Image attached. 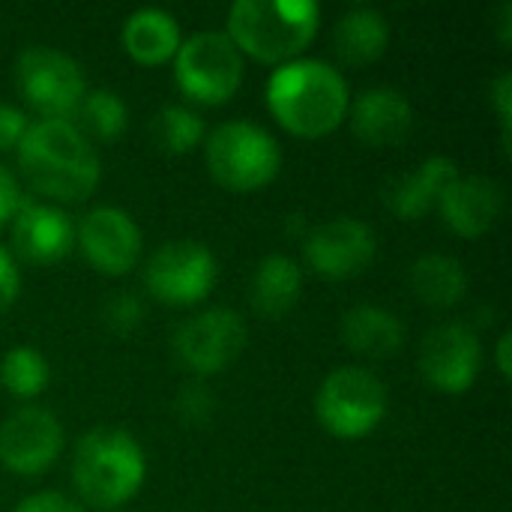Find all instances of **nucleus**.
Listing matches in <instances>:
<instances>
[{
  "mask_svg": "<svg viewBox=\"0 0 512 512\" xmlns=\"http://www.w3.org/2000/svg\"><path fill=\"white\" fill-rule=\"evenodd\" d=\"M105 321L117 333H132L141 321V303L132 294H120L105 306Z\"/></svg>",
  "mask_w": 512,
  "mask_h": 512,
  "instance_id": "nucleus-27",
  "label": "nucleus"
},
{
  "mask_svg": "<svg viewBox=\"0 0 512 512\" xmlns=\"http://www.w3.org/2000/svg\"><path fill=\"white\" fill-rule=\"evenodd\" d=\"M333 42H336V54L345 63L366 66V63H375L387 51L390 24L372 6H354L339 18V24L333 30Z\"/></svg>",
  "mask_w": 512,
  "mask_h": 512,
  "instance_id": "nucleus-22",
  "label": "nucleus"
},
{
  "mask_svg": "<svg viewBox=\"0 0 512 512\" xmlns=\"http://www.w3.org/2000/svg\"><path fill=\"white\" fill-rule=\"evenodd\" d=\"M213 180L231 192H255L276 180L282 168L279 141L258 123H219L204 147Z\"/></svg>",
  "mask_w": 512,
  "mask_h": 512,
  "instance_id": "nucleus-5",
  "label": "nucleus"
},
{
  "mask_svg": "<svg viewBox=\"0 0 512 512\" xmlns=\"http://www.w3.org/2000/svg\"><path fill=\"white\" fill-rule=\"evenodd\" d=\"M219 267L207 246L195 240H171L144 264L147 291L171 306H195L216 285Z\"/></svg>",
  "mask_w": 512,
  "mask_h": 512,
  "instance_id": "nucleus-9",
  "label": "nucleus"
},
{
  "mask_svg": "<svg viewBox=\"0 0 512 512\" xmlns=\"http://www.w3.org/2000/svg\"><path fill=\"white\" fill-rule=\"evenodd\" d=\"M18 204H21L18 180L9 174V168H3V165H0V225H6L9 219H15Z\"/></svg>",
  "mask_w": 512,
  "mask_h": 512,
  "instance_id": "nucleus-31",
  "label": "nucleus"
},
{
  "mask_svg": "<svg viewBox=\"0 0 512 512\" xmlns=\"http://www.w3.org/2000/svg\"><path fill=\"white\" fill-rule=\"evenodd\" d=\"M147 477L141 444L117 426L90 429L72 456V483L84 504L117 510L138 495Z\"/></svg>",
  "mask_w": 512,
  "mask_h": 512,
  "instance_id": "nucleus-3",
  "label": "nucleus"
},
{
  "mask_svg": "<svg viewBox=\"0 0 512 512\" xmlns=\"http://www.w3.org/2000/svg\"><path fill=\"white\" fill-rule=\"evenodd\" d=\"M351 111V129L366 147H396L414 129V108L408 96L396 87L363 90Z\"/></svg>",
  "mask_w": 512,
  "mask_h": 512,
  "instance_id": "nucleus-16",
  "label": "nucleus"
},
{
  "mask_svg": "<svg viewBox=\"0 0 512 512\" xmlns=\"http://www.w3.org/2000/svg\"><path fill=\"white\" fill-rule=\"evenodd\" d=\"M180 24L165 9H138L123 24V48L132 60L144 66H159L171 60L180 48Z\"/></svg>",
  "mask_w": 512,
  "mask_h": 512,
  "instance_id": "nucleus-21",
  "label": "nucleus"
},
{
  "mask_svg": "<svg viewBox=\"0 0 512 512\" xmlns=\"http://www.w3.org/2000/svg\"><path fill=\"white\" fill-rule=\"evenodd\" d=\"M300 291H303L300 264L282 252H273V255H264L252 273L249 303L264 318H282L297 306Z\"/></svg>",
  "mask_w": 512,
  "mask_h": 512,
  "instance_id": "nucleus-20",
  "label": "nucleus"
},
{
  "mask_svg": "<svg viewBox=\"0 0 512 512\" xmlns=\"http://www.w3.org/2000/svg\"><path fill=\"white\" fill-rule=\"evenodd\" d=\"M15 512H84L72 498L60 495V492H36L30 498H24Z\"/></svg>",
  "mask_w": 512,
  "mask_h": 512,
  "instance_id": "nucleus-29",
  "label": "nucleus"
},
{
  "mask_svg": "<svg viewBox=\"0 0 512 512\" xmlns=\"http://www.w3.org/2000/svg\"><path fill=\"white\" fill-rule=\"evenodd\" d=\"M48 378H51L48 360L36 348H27V345L12 348L0 360V384L18 399L39 396L48 387Z\"/></svg>",
  "mask_w": 512,
  "mask_h": 512,
  "instance_id": "nucleus-24",
  "label": "nucleus"
},
{
  "mask_svg": "<svg viewBox=\"0 0 512 512\" xmlns=\"http://www.w3.org/2000/svg\"><path fill=\"white\" fill-rule=\"evenodd\" d=\"M15 78L21 96L42 114V120H69L87 93L81 66L69 54L48 45L24 48L15 63Z\"/></svg>",
  "mask_w": 512,
  "mask_h": 512,
  "instance_id": "nucleus-8",
  "label": "nucleus"
},
{
  "mask_svg": "<svg viewBox=\"0 0 512 512\" xmlns=\"http://www.w3.org/2000/svg\"><path fill=\"white\" fill-rule=\"evenodd\" d=\"M174 81L192 102L222 105L243 81V54L222 30L192 33L174 54Z\"/></svg>",
  "mask_w": 512,
  "mask_h": 512,
  "instance_id": "nucleus-7",
  "label": "nucleus"
},
{
  "mask_svg": "<svg viewBox=\"0 0 512 512\" xmlns=\"http://www.w3.org/2000/svg\"><path fill=\"white\" fill-rule=\"evenodd\" d=\"M30 129V120L15 105H0V150H15Z\"/></svg>",
  "mask_w": 512,
  "mask_h": 512,
  "instance_id": "nucleus-28",
  "label": "nucleus"
},
{
  "mask_svg": "<svg viewBox=\"0 0 512 512\" xmlns=\"http://www.w3.org/2000/svg\"><path fill=\"white\" fill-rule=\"evenodd\" d=\"M75 240L87 264L105 276H123L141 258V231L135 219L120 207H93L81 219Z\"/></svg>",
  "mask_w": 512,
  "mask_h": 512,
  "instance_id": "nucleus-14",
  "label": "nucleus"
},
{
  "mask_svg": "<svg viewBox=\"0 0 512 512\" xmlns=\"http://www.w3.org/2000/svg\"><path fill=\"white\" fill-rule=\"evenodd\" d=\"M342 342L369 360H387L405 345V327L402 321L375 303H360L345 312L342 318Z\"/></svg>",
  "mask_w": 512,
  "mask_h": 512,
  "instance_id": "nucleus-19",
  "label": "nucleus"
},
{
  "mask_svg": "<svg viewBox=\"0 0 512 512\" xmlns=\"http://www.w3.org/2000/svg\"><path fill=\"white\" fill-rule=\"evenodd\" d=\"M321 9L312 0H237L228 12V39L261 63H291L315 39Z\"/></svg>",
  "mask_w": 512,
  "mask_h": 512,
  "instance_id": "nucleus-4",
  "label": "nucleus"
},
{
  "mask_svg": "<svg viewBox=\"0 0 512 512\" xmlns=\"http://www.w3.org/2000/svg\"><path fill=\"white\" fill-rule=\"evenodd\" d=\"M12 243L24 261L48 267L69 255L75 243V228L63 210L21 198L18 213L12 219Z\"/></svg>",
  "mask_w": 512,
  "mask_h": 512,
  "instance_id": "nucleus-15",
  "label": "nucleus"
},
{
  "mask_svg": "<svg viewBox=\"0 0 512 512\" xmlns=\"http://www.w3.org/2000/svg\"><path fill=\"white\" fill-rule=\"evenodd\" d=\"M243 348L246 324L234 309L198 312L174 333V354L195 375H216L228 369Z\"/></svg>",
  "mask_w": 512,
  "mask_h": 512,
  "instance_id": "nucleus-10",
  "label": "nucleus"
},
{
  "mask_svg": "<svg viewBox=\"0 0 512 512\" xmlns=\"http://www.w3.org/2000/svg\"><path fill=\"white\" fill-rule=\"evenodd\" d=\"M351 105L345 75L312 57H297L276 66L267 78V108L270 114L300 138H321L333 132Z\"/></svg>",
  "mask_w": 512,
  "mask_h": 512,
  "instance_id": "nucleus-1",
  "label": "nucleus"
},
{
  "mask_svg": "<svg viewBox=\"0 0 512 512\" xmlns=\"http://www.w3.org/2000/svg\"><path fill=\"white\" fill-rule=\"evenodd\" d=\"M459 177V165L447 156H429L420 168H414L411 174L399 177L390 192H387V207L411 222V219H423L432 207H438L441 195L447 192V186Z\"/></svg>",
  "mask_w": 512,
  "mask_h": 512,
  "instance_id": "nucleus-18",
  "label": "nucleus"
},
{
  "mask_svg": "<svg viewBox=\"0 0 512 512\" xmlns=\"http://www.w3.org/2000/svg\"><path fill=\"white\" fill-rule=\"evenodd\" d=\"M18 291H21V273L9 258V252L0 246V312H6L15 303Z\"/></svg>",
  "mask_w": 512,
  "mask_h": 512,
  "instance_id": "nucleus-30",
  "label": "nucleus"
},
{
  "mask_svg": "<svg viewBox=\"0 0 512 512\" xmlns=\"http://www.w3.org/2000/svg\"><path fill=\"white\" fill-rule=\"evenodd\" d=\"M438 207L456 234L477 240L498 222L504 210V192L489 177H456L441 195Z\"/></svg>",
  "mask_w": 512,
  "mask_h": 512,
  "instance_id": "nucleus-17",
  "label": "nucleus"
},
{
  "mask_svg": "<svg viewBox=\"0 0 512 512\" xmlns=\"http://www.w3.org/2000/svg\"><path fill=\"white\" fill-rule=\"evenodd\" d=\"M492 102L498 108L501 126H504V138H510V114H512V75L501 72L492 84Z\"/></svg>",
  "mask_w": 512,
  "mask_h": 512,
  "instance_id": "nucleus-32",
  "label": "nucleus"
},
{
  "mask_svg": "<svg viewBox=\"0 0 512 512\" xmlns=\"http://www.w3.org/2000/svg\"><path fill=\"white\" fill-rule=\"evenodd\" d=\"M375 249V231L354 216H339L312 228L303 243L306 264L324 279H351L363 273L372 264Z\"/></svg>",
  "mask_w": 512,
  "mask_h": 512,
  "instance_id": "nucleus-13",
  "label": "nucleus"
},
{
  "mask_svg": "<svg viewBox=\"0 0 512 512\" xmlns=\"http://www.w3.org/2000/svg\"><path fill=\"white\" fill-rule=\"evenodd\" d=\"M63 450V426L45 408H18L0 426V465L33 477L48 471Z\"/></svg>",
  "mask_w": 512,
  "mask_h": 512,
  "instance_id": "nucleus-12",
  "label": "nucleus"
},
{
  "mask_svg": "<svg viewBox=\"0 0 512 512\" xmlns=\"http://www.w3.org/2000/svg\"><path fill=\"white\" fill-rule=\"evenodd\" d=\"M411 291L432 309H450L468 294V273L453 255L429 252L411 267Z\"/></svg>",
  "mask_w": 512,
  "mask_h": 512,
  "instance_id": "nucleus-23",
  "label": "nucleus"
},
{
  "mask_svg": "<svg viewBox=\"0 0 512 512\" xmlns=\"http://www.w3.org/2000/svg\"><path fill=\"white\" fill-rule=\"evenodd\" d=\"M15 150L27 183L48 198L81 201L99 183V156L72 120L30 123Z\"/></svg>",
  "mask_w": 512,
  "mask_h": 512,
  "instance_id": "nucleus-2",
  "label": "nucleus"
},
{
  "mask_svg": "<svg viewBox=\"0 0 512 512\" xmlns=\"http://www.w3.org/2000/svg\"><path fill=\"white\" fill-rule=\"evenodd\" d=\"M498 369L504 378H510V333H504L498 342Z\"/></svg>",
  "mask_w": 512,
  "mask_h": 512,
  "instance_id": "nucleus-33",
  "label": "nucleus"
},
{
  "mask_svg": "<svg viewBox=\"0 0 512 512\" xmlns=\"http://www.w3.org/2000/svg\"><path fill=\"white\" fill-rule=\"evenodd\" d=\"M420 372L441 393H465L474 387L483 366L480 336L468 324H441L420 342Z\"/></svg>",
  "mask_w": 512,
  "mask_h": 512,
  "instance_id": "nucleus-11",
  "label": "nucleus"
},
{
  "mask_svg": "<svg viewBox=\"0 0 512 512\" xmlns=\"http://www.w3.org/2000/svg\"><path fill=\"white\" fill-rule=\"evenodd\" d=\"M387 414V387L378 375L360 366H342L324 378L315 396V417L333 435L345 441L366 438Z\"/></svg>",
  "mask_w": 512,
  "mask_h": 512,
  "instance_id": "nucleus-6",
  "label": "nucleus"
},
{
  "mask_svg": "<svg viewBox=\"0 0 512 512\" xmlns=\"http://www.w3.org/2000/svg\"><path fill=\"white\" fill-rule=\"evenodd\" d=\"M81 123L90 135L111 141L126 129V102L114 93V90H93L84 93L81 105H78Z\"/></svg>",
  "mask_w": 512,
  "mask_h": 512,
  "instance_id": "nucleus-26",
  "label": "nucleus"
},
{
  "mask_svg": "<svg viewBox=\"0 0 512 512\" xmlns=\"http://www.w3.org/2000/svg\"><path fill=\"white\" fill-rule=\"evenodd\" d=\"M153 144L165 153H189L204 138V120L186 105H165L150 123Z\"/></svg>",
  "mask_w": 512,
  "mask_h": 512,
  "instance_id": "nucleus-25",
  "label": "nucleus"
}]
</instances>
